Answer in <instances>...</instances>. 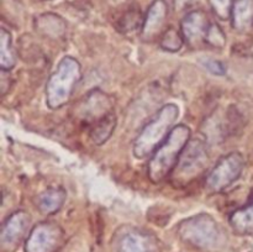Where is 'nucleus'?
I'll return each mask as SVG.
<instances>
[{"mask_svg":"<svg viewBox=\"0 0 253 252\" xmlns=\"http://www.w3.org/2000/svg\"><path fill=\"white\" fill-rule=\"evenodd\" d=\"M190 141V128L187 125L173 127L162 145L153 152L147 166L148 178L160 183L174 170L180 155Z\"/></svg>","mask_w":253,"mask_h":252,"instance_id":"obj_1","label":"nucleus"},{"mask_svg":"<svg viewBox=\"0 0 253 252\" xmlns=\"http://www.w3.org/2000/svg\"><path fill=\"white\" fill-rule=\"evenodd\" d=\"M179 116V108L169 103L163 105L151 121L146 124L133 143L136 158H146L155 152L173 130L175 120Z\"/></svg>","mask_w":253,"mask_h":252,"instance_id":"obj_2","label":"nucleus"},{"mask_svg":"<svg viewBox=\"0 0 253 252\" xmlns=\"http://www.w3.org/2000/svg\"><path fill=\"white\" fill-rule=\"evenodd\" d=\"M81 76L82 68L79 62L73 57H63L59 61L56 71L47 81V105L51 109H59L66 105L71 99Z\"/></svg>","mask_w":253,"mask_h":252,"instance_id":"obj_3","label":"nucleus"},{"mask_svg":"<svg viewBox=\"0 0 253 252\" xmlns=\"http://www.w3.org/2000/svg\"><path fill=\"white\" fill-rule=\"evenodd\" d=\"M178 234L185 244L204 251L217 249L224 240L219 224L208 214H198L183 220L178 226Z\"/></svg>","mask_w":253,"mask_h":252,"instance_id":"obj_4","label":"nucleus"},{"mask_svg":"<svg viewBox=\"0 0 253 252\" xmlns=\"http://www.w3.org/2000/svg\"><path fill=\"white\" fill-rule=\"evenodd\" d=\"M209 163L207 143L200 138H193L188 142L174 168L173 180L177 184H187L202 174Z\"/></svg>","mask_w":253,"mask_h":252,"instance_id":"obj_5","label":"nucleus"},{"mask_svg":"<svg viewBox=\"0 0 253 252\" xmlns=\"http://www.w3.org/2000/svg\"><path fill=\"white\" fill-rule=\"evenodd\" d=\"M244 168L245 158L240 152L235 151L224 156L208 174L205 188L210 193L222 192L241 177Z\"/></svg>","mask_w":253,"mask_h":252,"instance_id":"obj_6","label":"nucleus"},{"mask_svg":"<svg viewBox=\"0 0 253 252\" xmlns=\"http://www.w3.org/2000/svg\"><path fill=\"white\" fill-rule=\"evenodd\" d=\"M64 240V232L58 224L43 221L37 224L25 241V252H56Z\"/></svg>","mask_w":253,"mask_h":252,"instance_id":"obj_7","label":"nucleus"},{"mask_svg":"<svg viewBox=\"0 0 253 252\" xmlns=\"http://www.w3.org/2000/svg\"><path fill=\"white\" fill-rule=\"evenodd\" d=\"M31 216L24 210L15 211L4 222L0 234V244L4 251L11 252L19 247L29 232Z\"/></svg>","mask_w":253,"mask_h":252,"instance_id":"obj_8","label":"nucleus"},{"mask_svg":"<svg viewBox=\"0 0 253 252\" xmlns=\"http://www.w3.org/2000/svg\"><path fill=\"white\" fill-rule=\"evenodd\" d=\"M168 6L165 0H155L148 7L141 27V39L145 42H153L166 31Z\"/></svg>","mask_w":253,"mask_h":252,"instance_id":"obj_9","label":"nucleus"},{"mask_svg":"<svg viewBox=\"0 0 253 252\" xmlns=\"http://www.w3.org/2000/svg\"><path fill=\"white\" fill-rule=\"evenodd\" d=\"M210 25L211 22L207 12L203 10H193L183 17L180 22V32L184 41L190 47H197L205 41Z\"/></svg>","mask_w":253,"mask_h":252,"instance_id":"obj_10","label":"nucleus"},{"mask_svg":"<svg viewBox=\"0 0 253 252\" xmlns=\"http://www.w3.org/2000/svg\"><path fill=\"white\" fill-rule=\"evenodd\" d=\"M113 101L110 96L101 90H91L78 106V115L82 120L94 124L99 119L111 113Z\"/></svg>","mask_w":253,"mask_h":252,"instance_id":"obj_11","label":"nucleus"},{"mask_svg":"<svg viewBox=\"0 0 253 252\" xmlns=\"http://www.w3.org/2000/svg\"><path fill=\"white\" fill-rule=\"evenodd\" d=\"M155 239L141 230H127L116 240L115 252H156Z\"/></svg>","mask_w":253,"mask_h":252,"instance_id":"obj_12","label":"nucleus"},{"mask_svg":"<svg viewBox=\"0 0 253 252\" xmlns=\"http://www.w3.org/2000/svg\"><path fill=\"white\" fill-rule=\"evenodd\" d=\"M230 19L236 31H249L253 25V0H235Z\"/></svg>","mask_w":253,"mask_h":252,"instance_id":"obj_13","label":"nucleus"},{"mask_svg":"<svg viewBox=\"0 0 253 252\" xmlns=\"http://www.w3.org/2000/svg\"><path fill=\"white\" fill-rule=\"evenodd\" d=\"M36 29L40 34L49 37V39H61L64 36L67 25L58 15L47 12L40 15L36 19Z\"/></svg>","mask_w":253,"mask_h":252,"instance_id":"obj_14","label":"nucleus"},{"mask_svg":"<svg viewBox=\"0 0 253 252\" xmlns=\"http://www.w3.org/2000/svg\"><path fill=\"white\" fill-rule=\"evenodd\" d=\"M66 190L62 188H49L37 198V208L44 215L56 214L66 202Z\"/></svg>","mask_w":253,"mask_h":252,"instance_id":"obj_15","label":"nucleus"},{"mask_svg":"<svg viewBox=\"0 0 253 252\" xmlns=\"http://www.w3.org/2000/svg\"><path fill=\"white\" fill-rule=\"evenodd\" d=\"M229 221L234 231L239 235L253 234V202L231 212Z\"/></svg>","mask_w":253,"mask_h":252,"instance_id":"obj_16","label":"nucleus"},{"mask_svg":"<svg viewBox=\"0 0 253 252\" xmlns=\"http://www.w3.org/2000/svg\"><path fill=\"white\" fill-rule=\"evenodd\" d=\"M116 126V116L111 111L110 114L105 115L104 118L99 119L90 127V138L95 145H103L113 135Z\"/></svg>","mask_w":253,"mask_h":252,"instance_id":"obj_17","label":"nucleus"},{"mask_svg":"<svg viewBox=\"0 0 253 252\" xmlns=\"http://www.w3.org/2000/svg\"><path fill=\"white\" fill-rule=\"evenodd\" d=\"M16 63L14 48L11 43V35L5 29H1L0 34V67L4 72L14 68Z\"/></svg>","mask_w":253,"mask_h":252,"instance_id":"obj_18","label":"nucleus"},{"mask_svg":"<svg viewBox=\"0 0 253 252\" xmlns=\"http://www.w3.org/2000/svg\"><path fill=\"white\" fill-rule=\"evenodd\" d=\"M143 17L140 9H130L124 12L118 21V30L121 34H130L136 31L138 27H142Z\"/></svg>","mask_w":253,"mask_h":252,"instance_id":"obj_19","label":"nucleus"},{"mask_svg":"<svg viewBox=\"0 0 253 252\" xmlns=\"http://www.w3.org/2000/svg\"><path fill=\"white\" fill-rule=\"evenodd\" d=\"M184 42V37L180 30L174 27L167 29L160 37V46L168 52H178L183 47Z\"/></svg>","mask_w":253,"mask_h":252,"instance_id":"obj_20","label":"nucleus"},{"mask_svg":"<svg viewBox=\"0 0 253 252\" xmlns=\"http://www.w3.org/2000/svg\"><path fill=\"white\" fill-rule=\"evenodd\" d=\"M205 42L210 46L215 47V48H222L226 43V36H225L224 31L221 27L216 24L210 25L209 30H208L207 37H205Z\"/></svg>","mask_w":253,"mask_h":252,"instance_id":"obj_21","label":"nucleus"},{"mask_svg":"<svg viewBox=\"0 0 253 252\" xmlns=\"http://www.w3.org/2000/svg\"><path fill=\"white\" fill-rule=\"evenodd\" d=\"M234 2L235 0H209L211 10L221 20H227L231 17V10Z\"/></svg>","mask_w":253,"mask_h":252,"instance_id":"obj_22","label":"nucleus"},{"mask_svg":"<svg viewBox=\"0 0 253 252\" xmlns=\"http://www.w3.org/2000/svg\"><path fill=\"white\" fill-rule=\"evenodd\" d=\"M205 68L210 72V73L215 74V76H224L226 73V67L222 62L216 61V59H207L205 61Z\"/></svg>","mask_w":253,"mask_h":252,"instance_id":"obj_23","label":"nucleus"}]
</instances>
